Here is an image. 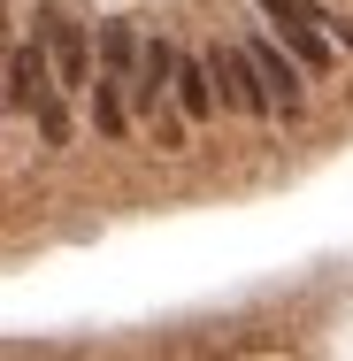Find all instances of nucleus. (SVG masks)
Wrapping results in <instances>:
<instances>
[{"mask_svg": "<svg viewBox=\"0 0 353 361\" xmlns=\"http://www.w3.org/2000/svg\"><path fill=\"white\" fill-rule=\"evenodd\" d=\"M208 62H215V92H223L230 116H254V123L277 116V92H269V77H261V62H254V47L223 39V47H208Z\"/></svg>", "mask_w": 353, "mask_h": 361, "instance_id": "nucleus-1", "label": "nucleus"}, {"mask_svg": "<svg viewBox=\"0 0 353 361\" xmlns=\"http://www.w3.org/2000/svg\"><path fill=\"white\" fill-rule=\"evenodd\" d=\"M31 23H39V39H47L62 85H70V92H92V47H85V23H77L70 8H39Z\"/></svg>", "mask_w": 353, "mask_h": 361, "instance_id": "nucleus-2", "label": "nucleus"}, {"mask_svg": "<svg viewBox=\"0 0 353 361\" xmlns=\"http://www.w3.org/2000/svg\"><path fill=\"white\" fill-rule=\"evenodd\" d=\"M246 47H254V62H261V77H269L277 108H284V116H299V108H307V77H315V70H307V62L284 47L277 31H269V39H246Z\"/></svg>", "mask_w": 353, "mask_h": 361, "instance_id": "nucleus-3", "label": "nucleus"}, {"mask_svg": "<svg viewBox=\"0 0 353 361\" xmlns=\"http://www.w3.org/2000/svg\"><path fill=\"white\" fill-rule=\"evenodd\" d=\"M47 85H62V70H54L47 39L31 31V39H16V47H8V108L23 116V108H31V100H39Z\"/></svg>", "mask_w": 353, "mask_h": 361, "instance_id": "nucleus-4", "label": "nucleus"}, {"mask_svg": "<svg viewBox=\"0 0 353 361\" xmlns=\"http://www.w3.org/2000/svg\"><path fill=\"white\" fill-rule=\"evenodd\" d=\"M192 123H208L215 108H223V92H215V62L208 54H177V92H169Z\"/></svg>", "mask_w": 353, "mask_h": 361, "instance_id": "nucleus-5", "label": "nucleus"}, {"mask_svg": "<svg viewBox=\"0 0 353 361\" xmlns=\"http://www.w3.org/2000/svg\"><path fill=\"white\" fill-rule=\"evenodd\" d=\"M139 47H146V39L123 23V16H108V23H100V70L131 77V70H139Z\"/></svg>", "mask_w": 353, "mask_h": 361, "instance_id": "nucleus-6", "label": "nucleus"}, {"mask_svg": "<svg viewBox=\"0 0 353 361\" xmlns=\"http://www.w3.org/2000/svg\"><path fill=\"white\" fill-rule=\"evenodd\" d=\"M330 39H346V54H353V23H346V16H338V31H330Z\"/></svg>", "mask_w": 353, "mask_h": 361, "instance_id": "nucleus-7", "label": "nucleus"}]
</instances>
